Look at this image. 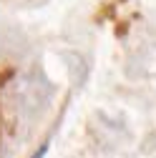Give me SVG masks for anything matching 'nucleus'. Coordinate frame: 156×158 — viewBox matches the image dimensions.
I'll return each mask as SVG.
<instances>
[{"label": "nucleus", "instance_id": "1", "mask_svg": "<svg viewBox=\"0 0 156 158\" xmlns=\"http://www.w3.org/2000/svg\"><path fill=\"white\" fill-rule=\"evenodd\" d=\"M43 95H46V90L41 88V83H35V81H25L23 88H20V101H23L30 110H35V108L43 106V101H46Z\"/></svg>", "mask_w": 156, "mask_h": 158}]
</instances>
